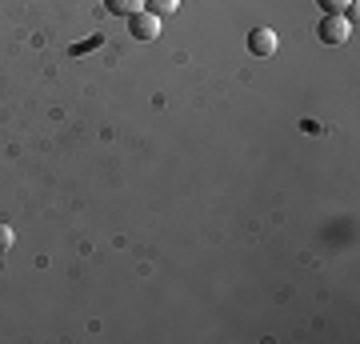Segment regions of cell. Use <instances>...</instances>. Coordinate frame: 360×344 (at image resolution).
<instances>
[{"mask_svg": "<svg viewBox=\"0 0 360 344\" xmlns=\"http://www.w3.org/2000/svg\"><path fill=\"white\" fill-rule=\"evenodd\" d=\"M316 32H321L324 44H345V40L352 37V25H348V16H324Z\"/></svg>", "mask_w": 360, "mask_h": 344, "instance_id": "7a4b0ae2", "label": "cell"}, {"mask_svg": "<svg viewBox=\"0 0 360 344\" xmlns=\"http://www.w3.org/2000/svg\"><path fill=\"white\" fill-rule=\"evenodd\" d=\"M16 244V232H13V224H0V253H8Z\"/></svg>", "mask_w": 360, "mask_h": 344, "instance_id": "52a82bcc", "label": "cell"}, {"mask_svg": "<svg viewBox=\"0 0 360 344\" xmlns=\"http://www.w3.org/2000/svg\"><path fill=\"white\" fill-rule=\"evenodd\" d=\"M144 8H148L153 16H160V20H165V16H172V13L180 8V0H144Z\"/></svg>", "mask_w": 360, "mask_h": 344, "instance_id": "5b68a950", "label": "cell"}, {"mask_svg": "<svg viewBox=\"0 0 360 344\" xmlns=\"http://www.w3.org/2000/svg\"><path fill=\"white\" fill-rule=\"evenodd\" d=\"M101 44H104V37H101V32H96V37H89V40H84V44H77V49H72V52H77V56H80V52H89V49H101Z\"/></svg>", "mask_w": 360, "mask_h": 344, "instance_id": "ba28073f", "label": "cell"}, {"mask_svg": "<svg viewBox=\"0 0 360 344\" xmlns=\"http://www.w3.org/2000/svg\"><path fill=\"white\" fill-rule=\"evenodd\" d=\"M104 8H108L112 16H124V20H129L132 13H141L144 8V0H104Z\"/></svg>", "mask_w": 360, "mask_h": 344, "instance_id": "277c9868", "label": "cell"}, {"mask_svg": "<svg viewBox=\"0 0 360 344\" xmlns=\"http://www.w3.org/2000/svg\"><path fill=\"white\" fill-rule=\"evenodd\" d=\"M129 32L136 40H156L160 37V16H153L148 8H141V13L129 16Z\"/></svg>", "mask_w": 360, "mask_h": 344, "instance_id": "6da1fadb", "label": "cell"}, {"mask_svg": "<svg viewBox=\"0 0 360 344\" xmlns=\"http://www.w3.org/2000/svg\"><path fill=\"white\" fill-rule=\"evenodd\" d=\"M0 260H4V253H0Z\"/></svg>", "mask_w": 360, "mask_h": 344, "instance_id": "9c48e42d", "label": "cell"}, {"mask_svg": "<svg viewBox=\"0 0 360 344\" xmlns=\"http://www.w3.org/2000/svg\"><path fill=\"white\" fill-rule=\"evenodd\" d=\"M276 44H281V40H276V32H272V28H252V32H248V52H252V56H272V52H276Z\"/></svg>", "mask_w": 360, "mask_h": 344, "instance_id": "3957f363", "label": "cell"}, {"mask_svg": "<svg viewBox=\"0 0 360 344\" xmlns=\"http://www.w3.org/2000/svg\"><path fill=\"white\" fill-rule=\"evenodd\" d=\"M324 16H348L352 13V0H316Z\"/></svg>", "mask_w": 360, "mask_h": 344, "instance_id": "8992f818", "label": "cell"}]
</instances>
